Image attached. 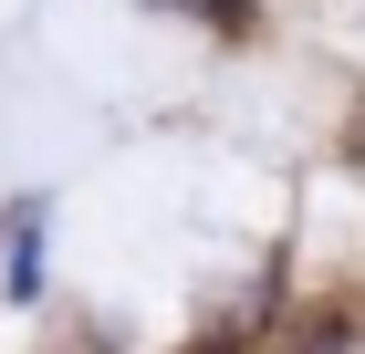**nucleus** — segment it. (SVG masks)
Instances as JSON below:
<instances>
[{"mask_svg":"<svg viewBox=\"0 0 365 354\" xmlns=\"http://www.w3.org/2000/svg\"><path fill=\"white\" fill-rule=\"evenodd\" d=\"M178 11H220V21H240V0H178Z\"/></svg>","mask_w":365,"mask_h":354,"instance_id":"obj_1","label":"nucleus"}]
</instances>
